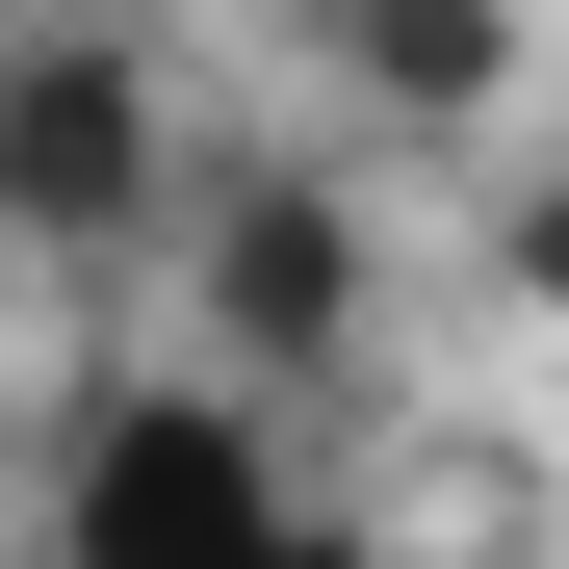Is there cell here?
Returning <instances> with one entry per match:
<instances>
[{"mask_svg": "<svg viewBox=\"0 0 569 569\" xmlns=\"http://www.w3.org/2000/svg\"><path fill=\"white\" fill-rule=\"evenodd\" d=\"M311 518L337 492L284 466V389H233L208 337L27 440V569H311Z\"/></svg>", "mask_w": 569, "mask_h": 569, "instance_id": "cell-1", "label": "cell"}, {"mask_svg": "<svg viewBox=\"0 0 569 569\" xmlns=\"http://www.w3.org/2000/svg\"><path fill=\"white\" fill-rule=\"evenodd\" d=\"M181 181H208L181 52L104 27V0H0V259L27 284H156L181 259Z\"/></svg>", "mask_w": 569, "mask_h": 569, "instance_id": "cell-2", "label": "cell"}, {"mask_svg": "<svg viewBox=\"0 0 569 569\" xmlns=\"http://www.w3.org/2000/svg\"><path fill=\"white\" fill-rule=\"evenodd\" d=\"M181 337L233 362V389H362V337H389V208H362V156H284V130H233L208 181H181Z\"/></svg>", "mask_w": 569, "mask_h": 569, "instance_id": "cell-3", "label": "cell"}, {"mask_svg": "<svg viewBox=\"0 0 569 569\" xmlns=\"http://www.w3.org/2000/svg\"><path fill=\"white\" fill-rule=\"evenodd\" d=\"M284 52H311L389 156H466V181L518 156V78H543V27H518V0H284Z\"/></svg>", "mask_w": 569, "mask_h": 569, "instance_id": "cell-4", "label": "cell"}, {"mask_svg": "<svg viewBox=\"0 0 569 569\" xmlns=\"http://www.w3.org/2000/svg\"><path fill=\"white\" fill-rule=\"evenodd\" d=\"M466 284H492L518 337H569V156H492V181H466Z\"/></svg>", "mask_w": 569, "mask_h": 569, "instance_id": "cell-5", "label": "cell"}, {"mask_svg": "<svg viewBox=\"0 0 569 569\" xmlns=\"http://www.w3.org/2000/svg\"><path fill=\"white\" fill-rule=\"evenodd\" d=\"M311 569H415V543H389V518H311Z\"/></svg>", "mask_w": 569, "mask_h": 569, "instance_id": "cell-6", "label": "cell"}]
</instances>
